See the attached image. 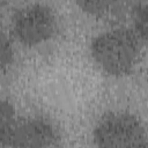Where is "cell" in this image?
Masks as SVG:
<instances>
[{
  "label": "cell",
  "instance_id": "3957f363",
  "mask_svg": "<svg viewBox=\"0 0 148 148\" xmlns=\"http://www.w3.org/2000/svg\"><path fill=\"white\" fill-rule=\"evenodd\" d=\"M56 22L51 10L40 5H32L17 12L14 22L16 36L27 45H35L47 39L54 31Z\"/></svg>",
  "mask_w": 148,
  "mask_h": 148
},
{
  "label": "cell",
  "instance_id": "277c9868",
  "mask_svg": "<svg viewBox=\"0 0 148 148\" xmlns=\"http://www.w3.org/2000/svg\"><path fill=\"white\" fill-rule=\"evenodd\" d=\"M57 141V133L47 121L30 119L15 125L8 146L12 148H54Z\"/></svg>",
  "mask_w": 148,
  "mask_h": 148
},
{
  "label": "cell",
  "instance_id": "6da1fadb",
  "mask_svg": "<svg viewBox=\"0 0 148 148\" xmlns=\"http://www.w3.org/2000/svg\"><path fill=\"white\" fill-rule=\"evenodd\" d=\"M91 53L96 62L106 73L126 74L131 71L136 58V37L127 30L108 31L94 39Z\"/></svg>",
  "mask_w": 148,
  "mask_h": 148
},
{
  "label": "cell",
  "instance_id": "8992f818",
  "mask_svg": "<svg viewBox=\"0 0 148 148\" xmlns=\"http://www.w3.org/2000/svg\"><path fill=\"white\" fill-rule=\"evenodd\" d=\"M13 58V52L9 42L5 38V36L1 37V43H0V60H1V68L5 69L6 66H8L12 62Z\"/></svg>",
  "mask_w": 148,
  "mask_h": 148
},
{
  "label": "cell",
  "instance_id": "5b68a950",
  "mask_svg": "<svg viewBox=\"0 0 148 148\" xmlns=\"http://www.w3.org/2000/svg\"><path fill=\"white\" fill-rule=\"evenodd\" d=\"M16 123L14 120V111L12 110V106L2 102L1 109H0V130H1V140L3 145H8L9 138L14 131Z\"/></svg>",
  "mask_w": 148,
  "mask_h": 148
},
{
  "label": "cell",
  "instance_id": "7a4b0ae2",
  "mask_svg": "<svg viewBox=\"0 0 148 148\" xmlns=\"http://www.w3.org/2000/svg\"><path fill=\"white\" fill-rule=\"evenodd\" d=\"M95 140L98 148H148V139L141 124L124 113L104 117L95 130Z\"/></svg>",
  "mask_w": 148,
  "mask_h": 148
},
{
  "label": "cell",
  "instance_id": "52a82bcc",
  "mask_svg": "<svg viewBox=\"0 0 148 148\" xmlns=\"http://www.w3.org/2000/svg\"><path fill=\"white\" fill-rule=\"evenodd\" d=\"M81 6L86 8V10H89L91 13H103L108 9L109 6H111V2L106 1H83L81 2Z\"/></svg>",
  "mask_w": 148,
  "mask_h": 148
}]
</instances>
